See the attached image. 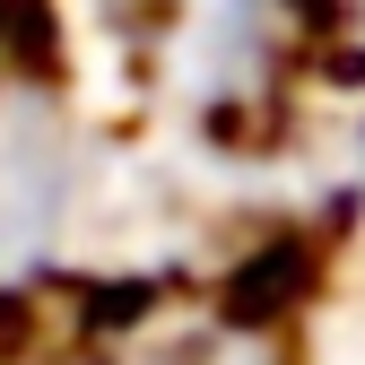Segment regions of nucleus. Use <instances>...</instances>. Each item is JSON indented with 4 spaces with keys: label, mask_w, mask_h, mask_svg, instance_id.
<instances>
[{
    "label": "nucleus",
    "mask_w": 365,
    "mask_h": 365,
    "mask_svg": "<svg viewBox=\"0 0 365 365\" xmlns=\"http://www.w3.org/2000/svg\"><path fill=\"white\" fill-rule=\"evenodd\" d=\"M165 365H287L269 339H252V331H217V339H200V348H182V356H165Z\"/></svg>",
    "instance_id": "1"
}]
</instances>
